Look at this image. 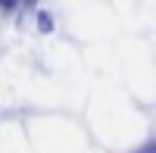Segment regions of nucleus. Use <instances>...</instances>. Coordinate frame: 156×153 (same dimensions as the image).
I'll use <instances>...</instances> for the list:
<instances>
[{
	"label": "nucleus",
	"instance_id": "obj_4",
	"mask_svg": "<svg viewBox=\"0 0 156 153\" xmlns=\"http://www.w3.org/2000/svg\"><path fill=\"white\" fill-rule=\"evenodd\" d=\"M28 3H37V0H28Z\"/></svg>",
	"mask_w": 156,
	"mask_h": 153
},
{
	"label": "nucleus",
	"instance_id": "obj_2",
	"mask_svg": "<svg viewBox=\"0 0 156 153\" xmlns=\"http://www.w3.org/2000/svg\"><path fill=\"white\" fill-rule=\"evenodd\" d=\"M22 3V0H0V6H3V9H12V6H19Z\"/></svg>",
	"mask_w": 156,
	"mask_h": 153
},
{
	"label": "nucleus",
	"instance_id": "obj_1",
	"mask_svg": "<svg viewBox=\"0 0 156 153\" xmlns=\"http://www.w3.org/2000/svg\"><path fill=\"white\" fill-rule=\"evenodd\" d=\"M37 19H41V28H44V31H50V28H53V19H50L47 12H41V16H37Z\"/></svg>",
	"mask_w": 156,
	"mask_h": 153
},
{
	"label": "nucleus",
	"instance_id": "obj_3",
	"mask_svg": "<svg viewBox=\"0 0 156 153\" xmlns=\"http://www.w3.org/2000/svg\"><path fill=\"white\" fill-rule=\"evenodd\" d=\"M134 153H156V144H147V147H140V150H134Z\"/></svg>",
	"mask_w": 156,
	"mask_h": 153
}]
</instances>
